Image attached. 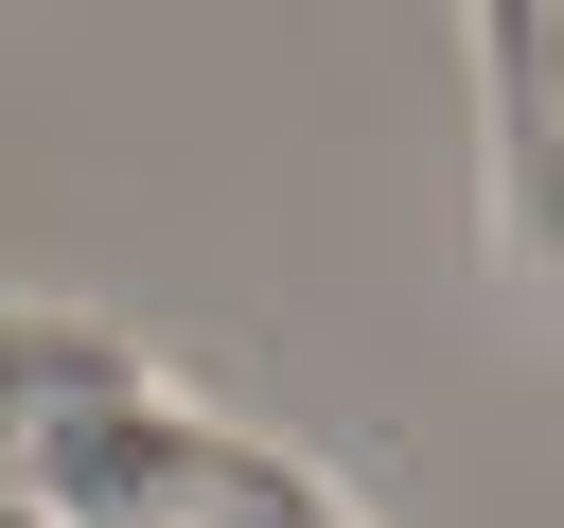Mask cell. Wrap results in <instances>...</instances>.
Returning a JSON list of instances; mask_svg holds the SVG:
<instances>
[{"mask_svg":"<svg viewBox=\"0 0 564 528\" xmlns=\"http://www.w3.org/2000/svg\"><path fill=\"white\" fill-rule=\"evenodd\" d=\"M0 528H70V510H53V493H18V475H0Z\"/></svg>","mask_w":564,"mask_h":528,"instance_id":"obj_1","label":"cell"}]
</instances>
